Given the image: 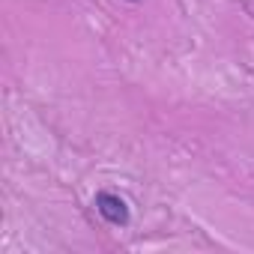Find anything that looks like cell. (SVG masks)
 Instances as JSON below:
<instances>
[{
	"instance_id": "cell-2",
	"label": "cell",
	"mask_w": 254,
	"mask_h": 254,
	"mask_svg": "<svg viewBox=\"0 0 254 254\" xmlns=\"http://www.w3.org/2000/svg\"><path fill=\"white\" fill-rule=\"evenodd\" d=\"M126 3H144V0H126Z\"/></svg>"
},
{
	"instance_id": "cell-1",
	"label": "cell",
	"mask_w": 254,
	"mask_h": 254,
	"mask_svg": "<svg viewBox=\"0 0 254 254\" xmlns=\"http://www.w3.org/2000/svg\"><path fill=\"white\" fill-rule=\"evenodd\" d=\"M93 206H96V212L102 215V221H108L111 227H129V221H132L129 203H126V197L117 194V191H108V189L96 191Z\"/></svg>"
}]
</instances>
